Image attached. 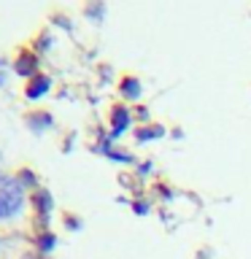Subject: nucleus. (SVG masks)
Wrapping results in <instances>:
<instances>
[{"label": "nucleus", "instance_id": "obj_1", "mask_svg": "<svg viewBox=\"0 0 251 259\" xmlns=\"http://www.w3.org/2000/svg\"><path fill=\"white\" fill-rule=\"evenodd\" d=\"M24 202V192H22V181L8 176H0V219L14 216Z\"/></svg>", "mask_w": 251, "mask_h": 259}, {"label": "nucleus", "instance_id": "obj_2", "mask_svg": "<svg viewBox=\"0 0 251 259\" xmlns=\"http://www.w3.org/2000/svg\"><path fill=\"white\" fill-rule=\"evenodd\" d=\"M16 73H19V76H32L35 78L38 76V57L32 54V52H22L19 57H16Z\"/></svg>", "mask_w": 251, "mask_h": 259}, {"label": "nucleus", "instance_id": "obj_3", "mask_svg": "<svg viewBox=\"0 0 251 259\" xmlns=\"http://www.w3.org/2000/svg\"><path fill=\"white\" fill-rule=\"evenodd\" d=\"M127 127H130V111L124 105H116L111 111V138H119Z\"/></svg>", "mask_w": 251, "mask_h": 259}, {"label": "nucleus", "instance_id": "obj_4", "mask_svg": "<svg viewBox=\"0 0 251 259\" xmlns=\"http://www.w3.org/2000/svg\"><path fill=\"white\" fill-rule=\"evenodd\" d=\"M49 87H52V78H49L46 73H38V76L27 84V97H30V100H35V97L49 92Z\"/></svg>", "mask_w": 251, "mask_h": 259}, {"label": "nucleus", "instance_id": "obj_5", "mask_svg": "<svg viewBox=\"0 0 251 259\" xmlns=\"http://www.w3.org/2000/svg\"><path fill=\"white\" fill-rule=\"evenodd\" d=\"M32 205H35V210L40 216H49V210H52V194L44 192V189L35 192V194H32Z\"/></svg>", "mask_w": 251, "mask_h": 259}, {"label": "nucleus", "instance_id": "obj_6", "mask_svg": "<svg viewBox=\"0 0 251 259\" xmlns=\"http://www.w3.org/2000/svg\"><path fill=\"white\" fill-rule=\"evenodd\" d=\"M121 95H124V97H138V95H141V81L127 76L124 81H121Z\"/></svg>", "mask_w": 251, "mask_h": 259}, {"label": "nucleus", "instance_id": "obj_7", "mask_svg": "<svg viewBox=\"0 0 251 259\" xmlns=\"http://www.w3.org/2000/svg\"><path fill=\"white\" fill-rule=\"evenodd\" d=\"M162 135H165V130H162L159 124L157 127H146V130L138 133V141H151V138H162Z\"/></svg>", "mask_w": 251, "mask_h": 259}, {"label": "nucleus", "instance_id": "obj_8", "mask_svg": "<svg viewBox=\"0 0 251 259\" xmlns=\"http://www.w3.org/2000/svg\"><path fill=\"white\" fill-rule=\"evenodd\" d=\"M40 248H44V251H52V248H54V235H44V238H40Z\"/></svg>", "mask_w": 251, "mask_h": 259}, {"label": "nucleus", "instance_id": "obj_9", "mask_svg": "<svg viewBox=\"0 0 251 259\" xmlns=\"http://www.w3.org/2000/svg\"><path fill=\"white\" fill-rule=\"evenodd\" d=\"M30 124H32V127H44V124H52V119H49V116H40V119H38V116H32V119H30Z\"/></svg>", "mask_w": 251, "mask_h": 259}, {"label": "nucleus", "instance_id": "obj_10", "mask_svg": "<svg viewBox=\"0 0 251 259\" xmlns=\"http://www.w3.org/2000/svg\"><path fill=\"white\" fill-rule=\"evenodd\" d=\"M6 84V70H3V60H0V87Z\"/></svg>", "mask_w": 251, "mask_h": 259}]
</instances>
